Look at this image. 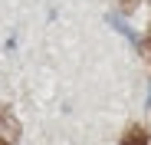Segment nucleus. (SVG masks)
I'll list each match as a JSON object with an SVG mask.
<instances>
[{"label":"nucleus","mask_w":151,"mask_h":145,"mask_svg":"<svg viewBox=\"0 0 151 145\" xmlns=\"http://www.w3.org/2000/svg\"><path fill=\"white\" fill-rule=\"evenodd\" d=\"M122 145H148V129L145 125H128L122 132Z\"/></svg>","instance_id":"nucleus-1"},{"label":"nucleus","mask_w":151,"mask_h":145,"mask_svg":"<svg viewBox=\"0 0 151 145\" xmlns=\"http://www.w3.org/2000/svg\"><path fill=\"white\" fill-rule=\"evenodd\" d=\"M0 129L10 132V138H20V122L10 115V109H0Z\"/></svg>","instance_id":"nucleus-2"},{"label":"nucleus","mask_w":151,"mask_h":145,"mask_svg":"<svg viewBox=\"0 0 151 145\" xmlns=\"http://www.w3.org/2000/svg\"><path fill=\"white\" fill-rule=\"evenodd\" d=\"M145 53H151V33L145 36Z\"/></svg>","instance_id":"nucleus-3"},{"label":"nucleus","mask_w":151,"mask_h":145,"mask_svg":"<svg viewBox=\"0 0 151 145\" xmlns=\"http://www.w3.org/2000/svg\"><path fill=\"white\" fill-rule=\"evenodd\" d=\"M0 145H10V142H7V138H0Z\"/></svg>","instance_id":"nucleus-4"}]
</instances>
